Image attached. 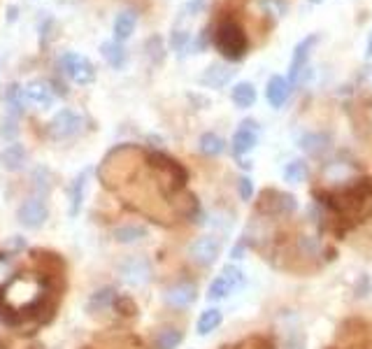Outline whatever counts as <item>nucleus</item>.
Listing matches in <instances>:
<instances>
[{
    "label": "nucleus",
    "mask_w": 372,
    "mask_h": 349,
    "mask_svg": "<svg viewBox=\"0 0 372 349\" xmlns=\"http://www.w3.org/2000/svg\"><path fill=\"white\" fill-rule=\"evenodd\" d=\"M230 79H233V70H230L226 63H212L201 75V84L210 88H223Z\"/></svg>",
    "instance_id": "obj_12"
},
{
    "label": "nucleus",
    "mask_w": 372,
    "mask_h": 349,
    "mask_svg": "<svg viewBox=\"0 0 372 349\" xmlns=\"http://www.w3.org/2000/svg\"><path fill=\"white\" fill-rule=\"evenodd\" d=\"M182 342V331L177 328H163L156 338V349H177Z\"/></svg>",
    "instance_id": "obj_28"
},
{
    "label": "nucleus",
    "mask_w": 372,
    "mask_h": 349,
    "mask_svg": "<svg viewBox=\"0 0 372 349\" xmlns=\"http://www.w3.org/2000/svg\"><path fill=\"white\" fill-rule=\"evenodd\" d=\"M86 180H89V170L80 173L73 180V187H70V207H68L70 219H75L77 214H80V209H82V202H84V191H86V184H89Z\"/></svg>",
    "instance_id": "obj_17"
},
{
    "label": "nucleus",
    "mask_w": 372,
    "mask_h": 349,
    "mask_svg": "<svg viewBox=\"0 0 372 349\" xmlns=\"http://www.w3.org/2000/svg\"><path fill=\"white\" fill-rule=\"evenodd\" d=\"M119 272H121V279H124L126 284H131V287H145L151 277V265L142 256H131L121 263Z\"/></svg>",
    "instance_id": "obj_6"
},
{
    "label": "nucleus",
    "mask_w": 372,
    "mask_h": 349,
    "mask_svg": "<svg viewBox=\"0 0 372 349\" xmlns=\"http://www.w3.org/2000/svg\"><path fill=\"white\" fill-rule=\"evenodd\" d=\"M147 238V228L145 226H138V224H124L119 228H114V240L117 243H138V240Z\"/></svg>",
    "instance_id": "obj_23"
},
{
    "label": "nucleus",
    "mask_w": 372,
    "mask_h": 349,
    "mask_svg": "<svg viewBox=\"0 0 372 349\" xmlns=\"http://www.w3.org/2000/svg\"><path fill=\"white\" fill-rule=\"evenodd\" d=\"M368 56H372V30H370V35H368V52H365Z\"/></svg>",
    "instance_id": "obj_38"
},
{
    "label": "nucleus",
    "mask_w": 372,
    "mask_h": 349,
    "mask_svg": "<svg viewBox=\"0 0 372 349\" xmlns=\"http://www.w3.org/2000/svg\"><path fill=\"white\" fill-rule=\"evenodd\" d=\"M196 294H198V289L194 282H177L165 291V303L175 310H184L196 301Z\"/></svg>",
    "instance_id": "obj_11"
},
{
    "label": "nucleus",
    "mask_w": 372,
    "mask_h": 349,
    "mask_svg": "<svg viewBox=\"0 0 372 349\" xmlns=\"http://www.w3.org/2000/svg\"><path fill=\"white\" fill-rule=\"evenodd\" d=\"M288 96H291V82L284 79L281 75H275V77H270V82H268V88H266L268 103H270L275 110H279V107L288 100Z\"/></svg>",
    "instance_id": "obj_13"
},
{
    "label": "nucleus",
    "mask_w": 372,
    "mask_h": 349,
    "mask_svg": "<svg viewBox=\"0 0 372 349\" xmlns=\"http://www.w3.org/2000/svg\"><path fill=\"white\" fill-rule=\"evenodd\" d=\"M221 321H223L221 310H216V308L205 310V312L198 317V323H196L198 335H207V333H212V331H216V328L221 326Z\"/></svg>",
    "instance_id": "obj_22"
},
{
    "label": "nucleus",
    "mask_w": 372,
    "mask_h": 349,
    "mask_svg": "<svg viewBox=\"0 0 372 349\" xmlns=\"http://www.w3.org/2000/svg\"><path fill=\"white\" fill-rule=\"evenodd\" d=\"M0 161H3V168L10 170V173H17V170H21L26 166V161H28V151L21 142H12L8 149L3 151V156H0Z\"/></svg>",
    "instance_id": "obj_16"
},
{
    "label": "nucleus",
    "mask_w": 372,
    "mask_h": 349,
    "mask_svg": "<svg viewBox=\"0 0 372 349\" xmlns=\"http://www.w3.org/2000/svg\"><path fill=\"white\" fill-rule=\"evenodd\" d=\"M284 349H305V338L298 331H291L284 342Z\"/></svg>",
    "instance_id": "obj_36"
},
{
    "label": "nucleus",
    "mask_w": 372,
    "mask_h": 349,
    "mask_svg": "<svg viewBox=\"0 0 372 349\" xmlns=\"http://www.w3.org/2000/svg\"><path fill=\"white\" fill-rule=\"evenodd\" d=\"M100 54L114 70H121L126 66V49L121 47V42L117 40H107L100 44Z\"/></svg>",
    "instance_id": "obj_19"
},
{
    "label": "nucleus",
    "mask_w": 372,
    "mask_h": 349,
    "mask_svg": "<svg viewBox=\"0 0 372 349\" xmlns=\"http://www.w3.org/2000/svg\"><path fill=\"white\" fill-rule=\"evenodd\" d=\"M82 129H84L82 114H77L75 110H59L49 122V138L68 140V138L80 135Z\"/></svg>",
    "instance_id": "obj_4"
},
{
    "label": "nucleus",
    "mask_w": 372,
    "mask_h": 349,
    "mask_svg": "<svg viewBox=\"0 0 372 349\" xmlns=\"http://www.w3.org/2000/svg\"><path fill=\"white\" fill-rule=\"evenodd\" d=\"M256 144H259V126L256 122H242L233 135V151L237 156L249 154L256 149Z\"/></svg>",
    "instance_id": "obj_9"
},
{
    "label": "nucleus",
    "mask_w": 372,
    "mask_h": 349,
    "mask_svg": "<svg viewBox=\"0 0 372 349\" xmlns=\"http://www.w3.org/2000/svg\"><path fill=\"white\" fill-rule=\"evenodd\" d=\"M221 275L228 279V282H230V287H233V289L245 287V282H247L245 272H242L240 268H237V265H226V268L221 270Z\"/></svg>",
    "instance_id": "obj_30"
},
{
    "label": "nucleus",
    "mask_w": 372,
    "mask_h": 349,
    "mask_svg": "<svg viewBox=\"0 0 372 349\" xmlns=\"http://www.w3.org/2000/svg\"><path fill=\"white\" fill-rule=\"evenodd\" d=\"M170 44L175 52H184V49L191 47V33L189 30H182V28H175L170 33Z\"/></svg>",
    "instance_id": "obj_29"
},
{
    "label": "nucleus",
    "mask_w": 372,
    "mask_h": 349,
    "mask_svg": "<svg viewBox=\"0 0 372 349\" xmlns=\"http://www.w3.org/2000/svg\"><path fill=\"white\" fill-rule=\"evenodd\" d=\"M205 0H189V3H184V8L179 10V19H184V17H198L201 12L205 10Z\"/></svg>",
    "instance_id": "obj_33"
},
{
    "label": "nucleus",
    "mask_w": 372,
    "mask_h": 349,
    "mask_svg": "<svg viewBox=\"0 0 372 349\" xmlns=\"http://www.w3.org/2000/svg\"><path fill=\"white\" fill-rule=\"evenodd\" d=\"M233 291H235V289L230 287V282H228V279L223 277V275H219V277L214 279V282L210 284L207 298H210V301H223V298L230 296V294H233Z\"/></svg>",
    "instance_id": "obj_27"
},
{
    "label": "nucleus",
    "mask_w": 372,
    "mask_h": 349,
    "mask_svg": "<svg viewBox=\"0 0 372 349\" xmlns=\"http://www.w3.org/2000/svg\"><path fill=\"white\" fill-rule=\"evenodd\" d=\"M198 144H201V151L205 156H219L226 149V140L219 138L216 133H203Z\"/></svg>",
    "instance_id": "obj_24"
},
{
    "label": "nucleus",
    "mask_w": 372,
    "mask_h": 349,
    "mask_svg": "<svg viewBox=\"0 0 372 349\" xmlns=\"http://www.w3.org/2000/svg\"><path fill=\"white\" fill-rule=\"evenodd\" d=\"M117 291L114 289H100V291H95V294L89 298V303H86V310L89 312H100V310H107V308H112L114 303H117Z\"/></svg>",
    "instance_id": "obj_21"
},
{
    "label": "nucleus",
    "mask_w": 372,
    "mask_h": 349,
    "mask_svg": "<svg viewBox=\"0 0 372 349\" xmlns=\"http://www.w3.org/2000/svg\"><path fill=\"white\" fill-rule=\"evenodd\" d=\"M40 301V289H37V282L28 277H19L12 282V287L5 291V305H8L12 312H24V310H30L37 305Z\"/></svg>",
    "instance_id": "obj_1"
},
{
    "label": "nucleus",
    "mask_w": 372,
    "mask_h": 349,
    "mask_svg": "<svg viewBox=\"0 0 372 349\" xmlns=\"http://www.w3.org/2000/svg\"><path fill=\"white\" fill-rule=\"evenodd\" d=\"M5 100H8L10 110L12 112H21L24 105H26V93H24V86L21 84H10L8 91H5Z\"/></svg>",
    "instance_id": "obj_26"
},
{
    "label": "nucleus",
    "mask_w": 372,
    "mask_h": 349,
    "mask_svg": "<svg viewBox=\"0 0 372 349\" xmlns=\"http://www.w3.org/2000/svg\"><path fill=\"white\" fill-rule=\"evenodd\" d=\"M12 282H15V265L8 256L0 254V289H5Z\"/></svg>",
    "instance_id": "obj_31"
},
{
    "label": "nucleus",
    "mask_w": 372,
    "mask_h": 349,
    "mask_svg": "<svg viewBox=\"0 0 372 349\" xmlns=\"http://www.w3.org/2000/svg\"><path fill=\"white\" fill-rule=\"evenodd\" d=\"M237 194H240L242 200H252L254 196V182L249 177H240V184H237Z\"/></svg>",
    "instance_id": "obj_34"
},
{
    "label": "nucleus",
    "mask_w": 372,
    "mask_h": 349,
    "mask_svg": "<svg viewBox=\"0 0 372 349\" xmlns=\"http://www.w3.org/2000/svg\"><path fill=\"white\" fill-rule=\"evenodd\" d=\"M312 3H322V0H312Z\"/></svg>",
    "instance_id": "obj_39"
},
{
    "label": "nucleus",
    "mask_w": 372,
    "mask_h": 349,
    "mask_svg": "<svg viewBox=\"0 0 372 349\" xmlns=\"http://www.w3.org/2000/svg\"><path fill=\"white\" fill-rule=\"evenodd\" d=\"M61 68H63V73H66L68 77L75 82V84L86 86V84H91V82L95 79L93 63L89 61L86 56H82V54H77V52L63 54L61 56Z\"/></svg>",
    "instance_id": "obj_2"
},
{
    "label": "nucleus",
    "mask_w": 372,
    "mask_h": 349,
    "mask_svg": "<svg viewBox=\"0 0 372 349\" xmlns=\"http://www.w3.org/2000/svg\"><path fill=\"white\" fill-rule=\"evenodd\" d=\"M358 86H361L363 91L372 93V66H365L363 73L358 75Z\"/></svg>",
    "instance_id": "obj_35"
},
{
    "label": "nucleus",
    "mask_w": 372,
    "mask_h": 349,
    "mask_svg": "<svg viewBox=\"0 0 372 349\" xmlns=\"http://www.w3.org/2000/svg\"><path fill=\"white\" fill-rule=\"evenodd\" d=\"M319 35H310L305 37L303 42L296 47V52H293V59H291V66H288V82L291 84H298L300 75H303V70L307 68V59H310V49L317 44Z\"/></svg>",
    "instance_id": "obj_10"
},
{
    "label": "nucleus",
    "mask_w": 372,
    "mask_h": 349,
    "mask_svg": "<svg viewBox=\"0 0 372 349\" xmlns=\"http://www.w3.org/2000/svg\"><path fill=\"white\" fill-rule=\"evenodd\" d=\"M259 5H261V10H266V12H270L272 17H284L286 15V10H288V5L284 3V0H259Z\"/></svg>",
    "instance_id": "obj_32"
},
{
    "label": "nucleus",
    "mask_w": 372,
    "mask_h": 349,
    "mask_svg": "<svg viewBox=\"0 0 372 349\" xmlns=\"http://www.w3.org/2000/svg\"><path fill=\"white\" fill-rule=\"evenodd\" d=\"M230 98H233V103L240 107V110H247V107H252L256 103V88L252 82H240V84L233 86Z\"/></svg>",
    "instance_id": "obj_20"
},
{
    "label": "nucleus",
    "mask_w": 372,
    "mask_h": 349,
    "mask_svg": "<svg viewBox=\"0 0 372 349\" xmlns=\"http://www.w3.org/2000/svg\"><path fill=\"white\" fill-rule=\"evenodd\" d=\"M298 147L310 156H322L331 147V138L324 135V133H305V135L298 140Z\"/></svg>",
    "instance_id": "obj_15"
},
{
    "label": "nucleus",
    "mask_w": 372,
    "mask_h": 349,
    "mask_svg": "<svg viewBox=\"0 0 372 349\" xmlns=\"http://www.w3.org/2000/svg\"><path fill=\"white\" fill-rule=\"evenodd\" d=\"M216 47H219L228 59L237 61L247 52V37L240 26H235V23H223L219 33H216Z\"/></svg>",
    "instance_id": "obj_3"
},
{
    "label": "nucleus",
    "mask_w": 372,
    "mask_h": 349,
    "mask_svg": "<svg viewBox=\"0 0 372 349\" xmlns=\"http://www.w3.org/2000/svg\"><path fill=\"white\" fill-rule=\"evenodd\" d=\"M356 175V168L351 166L349 161H331L326 163L324 170H322V177L328 184H344V182H351Z\"/></svg>",
    "instance_id": "obj_14"
},
{
    "label": "nucleus",
    "mask_w": 372,
    "mask_h": 349,
    "mask_svg": "<svg viewBox=\"0 0 372 349\" xmlns=\"http://www.w3.org/2000/svg\"><path fill=\"white\" fill-rule=\"evenodd\" d=\"M189 254L198 265H212L221 254V240L216 236H203L189 247Z\"/></svg>",
    "instance_id": "obj_7"
},
{
    "label": "nucleus",
    "mask_w": 372,
    "mask_h": 349,
    "mask_svg": "<svg viewBox=\"0 0 372 349\" xmlns=\"http://www.w3.org/2000/svg\"><path fill=\"white\" fill-rule=\"evenodd\" d=\"M47 217H49V207H47V202H44L42 196H30V198H26L21 202V207H19V212H17L19 224H21L24 228H30V231L42 228Z\"/></svg>",
    "instance_id": "obj_5"
},
{
    "label": "nucleus",
    "mask_w": 372,
    "mask_h": 349,
    "mask_svg": "<svg viewBox=\"0 0 372 349\" xmlns=\"http://www.w3.org/2000/svg\"><path fill=\"white\" fill-rule=\"evenodd\" d=\"M114 308L121 310V312H124V314H136V303H133L131 298H117Z\"/></svg>",
    "instance_id": "obj_37"
},
{
    "label": "nucleus",
    "mask_w": 372,
    "mask_h": 349,
    "mask_svg": "<svg viewBox=\"0 0 372 349\" xmlns=\"http://www.w3.org/2000/svg\"><path fill=\"white\" fill-rule=\"evenodd\" d=\"M24 93H26V103L30 107H37V110H47V107L54 105V88L44 79L28 82L24 86Z\"/></svg>",
    "instance_id": "obj_8"
},
{
    "label": "nucleus",
    "mask_w": 372,
    "mask_h": 349,
    "mask_svg": "<svg viewBox=\"0 0 372 349\" xmlns=\"http://www.w3.org/2000/svg\"><path fill=\"white\" fill-rule=\"evenodd\" d=\"M138 26V15L133 10H124L119 12L117 19H114V40L117 42H126L128 37L133 35V30Z\"/></svg>",
    "instance_id": "obj_18"
},
{
    "label": "nucleus",
    "mask_w": 372,
    "mask_h": 349,
    "mask_svg": "<svg viewBox=\"0 0 372 349\" xmlns=\"http://www.w3.org/2000/svg\"><path fill=\"white\" fill-rule=\"evenodd\" d=\"M281 177H284V182L288 184H300L307 180V163L296 158V161L286 163L284 170H281Z\"/></svg>",
    "instance_id": "obj_25"
}]
</instances>
